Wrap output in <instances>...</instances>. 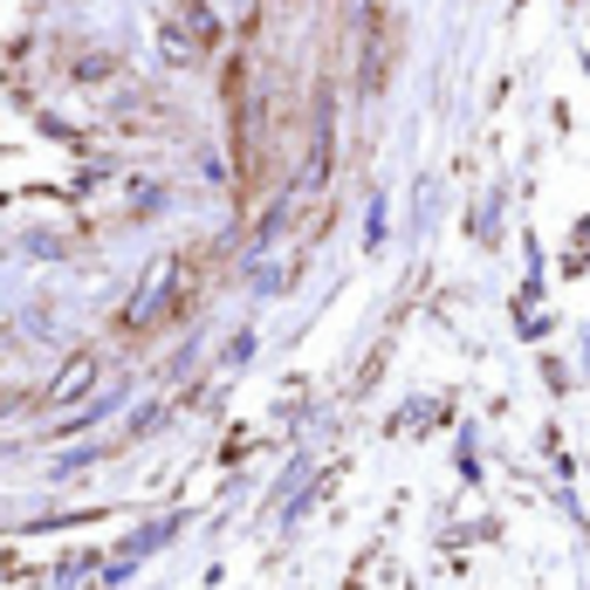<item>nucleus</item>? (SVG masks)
<instances>
[{
	"label": "nucleus",
	"mask_w": 590,
	"mask_h": 590,
	"mask_svg": "<svg viewBox=\"0 0 590 590\" xmlns=\"http://www.w3.org/2000/svg\"><path fill=\"white\" fill-rule=\"evenodd\" d=\"M166 296H172V261L151 268V282H144V289H138V302L124 309V323H131V330H138V323H151V317L166 309Z\"/></svg>",
	"instance_id": "nucleus-1"
},
{
	"label": "nucleus",
	"mask_w": 590,
	"mask_h": 590,
	"mask_svg": "<svg viewBox=\"0 0 590 590\" xmlns=\"http://www.w3.org/2000/svg\"><path fill=\"white\" fill-rule=\"evenodd\" d=\"M166 536H179V522H172V516H166V522H151V529H138V536H131L124 549H131V557H144V549H159Z\"/></svg>",
	"instance_id": "nucleus-2"
},
{
	"label": "nucleus",
	"mask_w": 590,
	"mask_h": 590,
	"mask_svg": "<svg viewBox=\"0 0 590 590\" xmlns=\"http://www.w3.org/2000/svg\"><path fill=\"white\" fill-rule=\"evenodd\" d=\"M83 384H90V358H76V364H69V371L56 378V399H76V391H83Z\"/></svg>",
	"instance_id": "nucleus-3"
}]
</instances>
